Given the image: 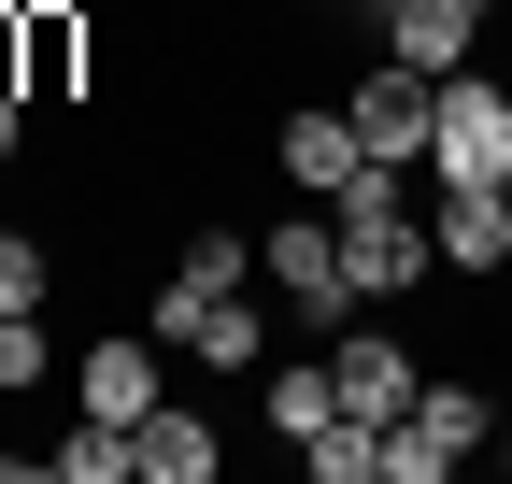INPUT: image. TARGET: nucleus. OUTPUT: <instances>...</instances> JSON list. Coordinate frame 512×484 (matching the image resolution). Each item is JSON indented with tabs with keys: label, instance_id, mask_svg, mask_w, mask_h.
<instances>
[{
	"label": "nucleus",
	"instance_id": "1",
	"mask_svg": "<svg viewBox=\"0 0 512 484\" xmlns=\"http://www.w3.org/2000/svg\"><path fill=\"white\" fill-rule=\"evenodd\" d=\"M328 228H342V271H356V299H413L427 271H441V242H427V214H413V171H356V186L328 200Z\"/></svg>",
	"mask_w": 512,
	"mask_h": 484
},
{
	"label": "nucleus",
	"instance_id": "2",
	"mask_svg": "<svg viewBox=\"0 0 512 484\" xmlns=\"http://www.w3.org/2000/svg\"><path fill=\"white\" fill-rule=\"evenodd\" d=\"M427 186H512V86L484 72H441V114H427Z\"/></svg>",
	"mask_w": 512,
	"mask_h": 484
},
{
	"label": "nucleus",
	"instance_id": "3",
	"mask_svg": "<svg viewBox=\"0 0 512 484\" xmlns=\"http://www.w3.org/2000/svg\"><path fill=\"white\" fill-rule=\"evenodd\" d=\"M470 456H498V399L484 385H413V413L384 428V484H456Z\"/></svg>",
	"mask_w": 512,
	"mask_h": 484
},
{
	"label": "nucleus",
	"instance_id": "4",
	"mask_svg": "<svg viewBox=\"0 0 512 484\" xmlns=\"http://www.w3.org/2000/svg\"><path fill=\"white\" fill-rule=\"evenodd\" d=\"M256 271H271V285L299 299L313 328H356V271H342V228H328V200H313V214H285L271 242H256Z\"/></svg>",
	"mask_w": 512,
	"mask_h": 484
},
{
	"label": "nucleus",
	"instance_id": "5",
	"mask_svg": "<svg viewBox=\"0 0 512 484\" xmlns=\"http://www.w3.org/2000/svg\"><path fill=\"white\" fill-rule=\"evenodd\" d=\"M171 356H200V371H271V314L256 299H200V285H157V314H143Z\"/></svg>",
	"mask_w": 512,
	"mask_h": 484
},
{
	"label": "nucleus",
	"instance_id": "6",
	"mask_svg": "<svg viewBox=\"0 0 512 484\" xmlns=\"http://www.w3.org/2000/svg\"><path fill=\"white\" fill-rule=\"evenodd\" d=\"M370 29H384V57H399V72H470L484 57V29H498V0H370Z\"/></svg>",
	"mask_w": 512,
	"mask_h": 484
},
{
	"label": "nucleus",
	"instance_id": "7",
	"mask_svg": "<svg viewBox=\"0 0 512 484\" xmlns=\"http://www.w3.org/2000/svg\"><path fill=\"white\" fill-rule=\"evenodd\" d=\"M342 114H356V143H370L384 171H427V114H441V86L399 72V57H370V72L342 86Z\"/></svg>",
	"mask_w": 512,
	"mask_h": 484
},
{
	"label": "nucleus",
	"instance_id": "8",
	"mask_svg": "<svg viewBox=\"0 0 512 484\" xmlns=\"http://www.w3.org/2000/svg\"><path fill=\"white\" fill-rule=\"evenodd\" d=\"M427 242L456 285H498L512 271V186H427Z\"/></svg>",
	"mask_w": 512,
	"mask_h": 484
},
{
	"label": "nucleus",
	"instance_id": "9",
	"mask_svg": "<svg viewBox=\"0 0 512 484\" xmlns=\"http://www.w3.org/2000/svg\"><path fill=\"white\" fill-rule=\"evenodd\" d=\"M271 171H285L299 200H342L356 171H370V143H356V114H342V100H299L285 129H271Z\"/></svg>",
	"mask_w": 512,
	"mask_h": 484
},
{
	"label": "nucleus",
	"instance_id": "10",
	"mask_svg": "<svg viewBox=\"0 0 512 484\" xmlns=\"http://www.w3.org/2000/svg\"><path fill=\"white\" fill-rule=\"evenodd\" d=\"M328 385H342V413H370V428H399L427 371H413V356L384 342V328H328Z\"/></svg>",
	"mask_w": 512,
	"mask_h": 484
},
{
	"label": "nucleus",
	"instance_id": "11",
	"mask_svg": "<svg viewBox=\"0 0 512 484\" xmlns=\"http://www.w3.org/2000/svg\"><path fill=\"white\" fill-rule=\"evenodd\" d=\"M157 356H171L157 328H114V342H86V413H100V428H143V413L171 399V385H157Z\"/></svg>",
	"mask_w": 512,
	"mask_h": 484
},
{
	"label": "nucleus",
	"instance_id": "12",
	"mask_svg": "<svg viewBox=\"0 0 512 484\" xmlns=\"http://www.w3.org/2000/svg\"><path fill=\"white\" fill-rule=\"evenodd\" d=\"M128 470H143V484H214L228 442H214V413H200V399H157L143 428H128Z\"/></svg>",
	"mask_w": 512,
	"mask_h": 484
},
{
	"label": "nucleus",
	"instance_id": "13",
	"mask_svg": "<svg viewBox=\"0 0 512 484\" xmlns=\"http://www.w3.org/2000/svg\"><path fill=\"white\" fill-rule=\"evenodd\" d=\"M86 57H100V29H86V0H29V100H72L86 86Z\"/></svg>",
	"mask_w": 512,
	"mask_h": 484
},
{
	"label": "nucleus",
	"instance_id": "14",
	"mask_svg": "<svg viewBox=\"0 0 512 484\" xmlns=\"http://www.w3.org/2000/svg\"><path fill=\"white\" fill-rule=\"evenodd\" d=\"M256 413H271V442H313L342 413V385H328V356H271V371H256Z\"/></svg>",
	"mask_w": 512,
	"mask_h": 484
},
{
	"label": "nucleus",
	"instance_id": "15",
	"mask_svg": "<svg viewBox=\"0 0 512 484\" xmlns=\"http://www.w3.org/2000/svg\"><path fill=\"white\" fill-rule=\"evenodd\" d=\"M285 456H299V484H384V428L370 413H328V428L285 442Z\"/></svg>",
	"mask_w": 512,
	"mask_h": 484
},
{
	"label": "nucleus",
	"instance_id": "16",
	"mask_svg": "<svg viewBox=\"0 0 512 484\" xmlns=\"http://www.w3.org/2000/svg\"><path fill=\"white\" fill-rule=\"evenodd\" d=\"M171 285H200V299H242V285H256V242L200 214V242H185V257H171Z\"/></svg>",
	"mask_w": 512,
	"mask_h": 484
},
{
	"label": "nucleus",
	"instance_id": "17",
	"mask_svg": "<svg viewBox=\"0 0 512 484\" xmlns=\"http://www.w3.org/2000/svg\"><path fill=\"white\" fill-rule=\"evenodd\" d=\"M43 484H128V428L72 413V442H43Z\"/></svg>",
	"mask_w": 512,
	"mask_h": 484
},
{
	"label": "nucleus",
	"instance_id": "18",
	"mask_svg": "<svg viewBox=\"0 0 512 484\" xmlns=\"http://www.w3.org/2000/svg\"><path fill=\"white\" fill-rule=\"evenodd\" d=\"M43 285H57L43 228H0V314H43Z\"/></svg>",
	"mask_w": 512,
	"mask_h": 484
},
{
	"label": "nucleus",
	"instance_id": "19",
	"mask_svg": "<svg viewBox=\"0 0 512 484\" xmlns=\"http://www.w3.org/2000/svg\"><path fill=\"white\" fill-rule=\"evenodd\" d=\"M57 371V342H43V314H0V399H29Z\"/></svg>",
	"mask_w": 512,
	"mask_h": 484
},
{
	"label": "nucleus",
	"instance_id": "20",
	"mask_svg": "<svg viewBox=\"0 0 512 484\" xmlns=\"http://www.w3.org/2000/svg\"><path fill=\"white\" fill-rule=\"evenodd\" d=\"M15 129H29V100H15V86H0V157H15Z\"/></svg>",
	"mask_w": 512,
	"mask_h": 484
},
{
	"label": "nucleus",
	"instance_id": "21",
	"mask_svg": "<svg viewBox=\"0 0 512 484\" xmlns=\"http://www.w3.org/2000/svg\"><path fill=\"white\" fill-rule=\"evenodd\" d=\"M498 470H512V428H498Z\"/></svg>",
	"mask_w": 512,
	"mask_h": 484
}]
</instances>
